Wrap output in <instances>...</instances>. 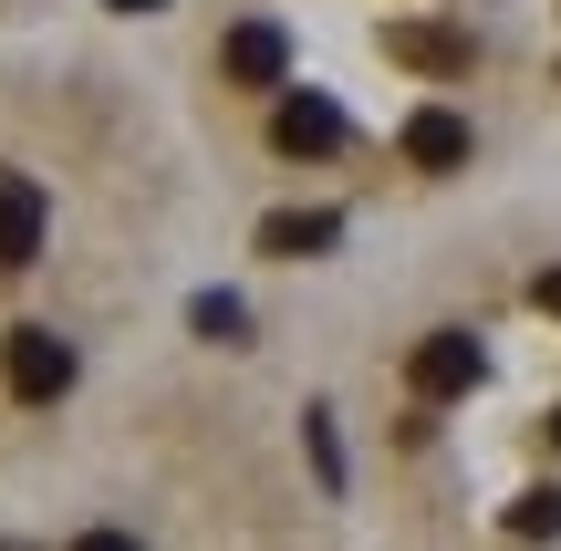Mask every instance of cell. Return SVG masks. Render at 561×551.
<instances>
[{
  "label": "cell",
  "instance_id": "1",
  "mask_svg": "<svg viewBox=\"0 0 561 551\" xmlns=\"http://www.w3.org/2000/svg\"><path fill=\"white\" fill-rule=\"evenodd\" d=\"M0 375H11V395H21V406H53V395L73 386V344H62L53 323H21L11 344H0Z\"/></svg>",
  "mask_w": 561,
  "mask_h": 551
},
{
  "label": "cell",
  "instance_id": "2",
  "mask_svg": "<svg viewBox=\"0 0 561 551\" xmlns=\"http://www.w3.org/2000/svg\"><path fill=\"white\" fill-rule=\"evenodd\" d=\"M405 386H416V406H458V395L479 386V344H468V333H426V344L405 354Z\"/></svg>",
  "mask_w": 561,
  "mask_h": 551
},
{
  "label": "cell",
  "instance_id": "3",
  "mask_svg": "<svg viewBox=\"0 0 561 551\" xmlns=\"http://www.w3.org/2000/svg\"><path fill=\"white\" fill-rule=\"evenodd\" d=\"M396 146H405V167H426V177H447V167H468V115H447V104H416Z\"/></svg>",
  "mask_w": 561,
  "mask_h": 551
},
{
  "label": "cell",
  "instance_id": "4",
  "mask_svg": "<svg viewBox=\"0 0 561 551\" xmlns=\"http://www.w3.org/2000/svg\"><path fill=\"white\" fill-rule=\"evenodd\" d=\"M291 73V42H280V21H240V32L219 42V83H280Z\"/></svg>",
  "mask_w": 561,
  "mask_h": 551
},
{
  "label": "cell",
  "instance_id": "5",
  "mask_svg": "<svg viewBox=\"0 0 561 551\" xmlns=\"http://www.w3.org/2000/svg\"><path fill=\"white\" fill-rule=\"evenodd\" d=\"M42 229H53V198H42L32 177H0V271H21L42 250Z\"/></svg>",
  "mask_w": 561,
  "mask_h": 551
},
{
  "label": "cell",
  "instance_id": "6",
  "mask_svg": "<svg viewBox=\"0 0 561 551\" xmlns=\"http://www.w3.org/2000/svg\"><path fill=\"white\" fill-rule=\"evenodd\" d=\"M271 146H280V157H333V146H343V115H333L322 94H291V104L271 115Z\"/></svg>",
  "mask_w": 561,
  "mask_h": 551
},
{
  "label": "cell",
  "instance_id": "7",
  "mask_svg": "<svg viewBox=\"0 0 561 551\" xmlns=\"http://www.w3.org/2000/svg\"><path fill=\"white\" fill-rule=\"evenodd\" d=\"M385 53L416 62V73H468V32H437V21H396V32H385Z\"/></svg>",
  "mask_w": 561,
  "mask_h": 551
},
{
  "label": "cell",
  "instance_id": "8",
  "mask_svg": "<svg viewBox=\"0 0 561 551\" xmlns=\"http://www.w3.org/2000/svg\"><path fill=\"white\" fill-rule=\"evenodd\" d=\"M333 240H343L333 208H280V219H261V250H271V261H312V250H333Z\"/></svg>",
  "mask_w": 561,
  "mask_h": 551
},
{
  "label": "cell",
  "instance_id": "9",
  "mask_svg": "<svg viewBox=\"0 0 561 551\" xmlns=\"http://www.w3.org/2000/svg\"><path fill=\"white\" fill-rule=\"evenodd\" d=\"M510 541H561V490H520L510 500Z\"/></svg>",
  "mask_w": 561,
  "mask_h": 551
},
{
  "label": "cell",
  "instance_id": "10",
  "mask_svg": "<svg viewBox=\"0 0 561 551\" xmlns=\"http://www.w3.org/2000/svg\"><path fill=\"white\" fill-rule=\"evenodd\" d=\"M301 437H312V469H322V490H343V458H333V427H322V406L301 416Z\"/></svg>",
  "mask_w": 561,
  "mask_h": 551
},
{
  "label": "cell",
  "instance_id": "11",
  "mask_svg": "<svg viewBox=\"0 0 561 551\" xmlns=\"http://www.w3.org/2000/svg\"><path fill=\"white\" fill-rule=\"evenodd\" d=\"M198 333H219V344H240V302H229V291H208V302H198Z\"/></svg>",
  "mask_w": 561,
  "mask_h": 551
},
{
  "label": "cell",
  "instance_id": "12",
  "mask_svg": "<svg viewBox=\"0 0 561 551\" xmlns=\"http://www.w3.org/2000/svg\"><path fill=\"white\" fill-rule=\"evenodd\" d=\"M530 302H541V312H561V271H541V282H530Z\"/></svg>",
  "mask_w": 561,
  "mask_h": 551
},
{
  "label": "cell",
  "instance_id": "13",
  "mask_svg": "<svg viewBox=\"0 0 561 551\" xmlns=\"http://www.w3.org/2000/svg\"><path fill=\"white\" fill-rule=\"evenodd\" d=\"M73 551H136V541H125V531H83Z\"/></svg>",
  "mask_w": 561,
  "mask_h": 551
},
{
  "label": "cell",
  "instance_id": "14",
  "mask_svg": "<svg viewBox=\"0 0 561 551\" xmlns=\"http://www.w3.org/2000/svg\"><path fill=\"white\" fill-rule=\"evenodd\" d=\"M551 437H561V416H551Z\"/></svg>",
  "mask_w": 561,
  "mask_h": 551
},
{
  "label": "cell",
  "instance_id": "15",
  "mask_svg": "<svg viewBox=\"0 0 561 551\" xmlns=\"http://www.w3.org/2000/svg\"><path fill=\"white\" fill-rule=\"evenodd\" d=\"M0 551H21V541H0Z\"/></svg>",
  "mask_w": 561,
  "mask_h": 551
}]
</instances>
